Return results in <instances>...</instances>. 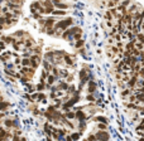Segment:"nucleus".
<instances>
[{
	"label": "nucleus",
	"mask_w": 144,
	"mask_h": 141,
	"mask_svg": "<svg viewBox=\"0 0 144 141\" xmlns=\"http://www.w3.org/2000/svg\"><path fill=\"white\" fill-rule=\"evenodd\" d=\"M52 1H53V4H54V5H56V4L61 3V0H52Z\"/></svg>",
	"instance_id": "nucleus-35"
},
{
	"label": "nucleus",
	"mask_w": 144,
	"mask_h": 141,
	"mask_svg": "<svg viewBox=\"0 0 144 141\" xmlns=\"http://www.w3.org/2000/svg\"><path fill=\"white\" fill-rule=\"evenodd\" d=\"M52 14H53V15H65L66 12H63V10H53Z\"/></svg>",
	"instance_id": "nucleus-15"
},
{
	"label": "nucleus",
	"mask_w": 144,
	"mask_h": 141,
	"mask_svg": "<svg viewBox=\"0 0 144 141\" xmlns=\"http://www.w3.org/2000/svg\"><path fill=\"white\" fill-rule=\"evenodd\" d=\"M54 82V77L53 76H48V84H52Z\"/></svg>",
	"instance_id": "nucleus-22"
},
{
	"label": "nucleus",
	"mask_w": 144,
	"mask_h": 141,
	"mask_svg": "<svg viewBox=\"0 0 144 141\" xmlns=\"http://www.w3.org/2000/svg\"><path fill=\"white\" fill-rule=\"evenodd\" d=\"M95 89H96V83L92 82V81H90V82H88V88H87V91L90 92V93H92V92H95Z\"/></svg>",
	"instance_id": "nucleus-4"
},
{
	"label": "nucleus",
	"mask_w": 144,
	"mask_h": 141,
	"mask_svg": "<svg viewBox=\"0 0 144 141\" xmlns=\"http://www.w3.org/2000/svg\"><path fill=\"white\" fill-rule=\"evenodd\" d=\"M105 19H106V20H114V16H113L111 12H110V9L105 13Z\"/></svg>",
	"instance_id": "nucleus-8"
},
{
	"label": "nucleus",
	"mask_w": 144,
	"mask_h": 141,
	"mask_svg": "<svg viewBox=\"0 0 144 141\" xmlns=\"http://www.w3.org/2000/svg\"><path fill=\"white\" fill-rule=\"evenodd\" d=\"M72 78H73V76H72V74L67 76V82H71V81H72Z\"/></svg>",
	"instance_id": "nucleus-32"
},
{
	"label": "nucleus",
	"mask_w": 144,
	"mask_h": 141,
	"mask_svg": "<svg viewBox=\"0 0 144 141\" xmlns=\"http://www.w3.org/2000/svg\"><path fill=\"white\" fill-rule=\"evenodd\" d=\"M43 5L46 8H53V1H51V0H44Z\"/></svg>",
	"instance_id": "nucleus-10"
},
{
	"label": "nucleus",
	"mask_w": 144,
	"mask_h": 141,
	"mask_svg": "<svg viewBox=\"0 0 144 141\" xmlns=\"http://www.w3.org/2000/svg\"><path fill=\"white\" fill-rule=\"evenodd\" d=\"M38 98H39V100H44V98H46V96H44L43 93H38Z\"/></svg>",
	"instance_id": "nucleus-31"
},
{
	"label": "nucleus",
	"mask_w": 144,
	"mask_h": 141,
	"mask_svg": "<svg viewBox=\"0 0 144 141\" xmlns=\"http://www.w3.org/2000/svg\"><path fill=\"white\" fill-rule=\"evenodd\" d=\"M72 139H73V140L80 139V134H72Z\"/></svg>",
	"instance_id": "nucleus-27"
},
{
	"label": "nucleus",
	"mask_w": 144,
	"mask_h": 141,
	"mask_svg": "<svg viewBox=\"0 0 144 141\" xmlns=\"http://www.w3.org/2000/svg\"><path fill=\"white\" fill-rule=\"evenodd\" d=\"M99 128H106V125H105V122H102V123H99Z\"/></svg>",
	"instance_id": "nucleus-29"
},
{
	"label": "nucleus",
	"mask_w": 144,
	"mask_h": 141,
	"mask_svg": "<svg viewBox=\"0 0 144 141\" xmlns=\"http://www.w3.org/2000/svg\"><path fill=\"white\" fill-rule=\"evenodd\" d=\"M32 12H36V9H38V10H39L42 7H41V3H38V1H36V3H33L32 4Z\"/></svg>",
	"instance_id": "nucleus-6"
},
{
	"label": "nucleus",
	"mask_w": 144,
	"mask_h": 141,
	"mask_svg": "<svg viewBox=\"0 0 144 141\" xmlns=\"http://www.w3.org/2000/svg\"><path fill=\"white\" fill-rule=\"evenodd\" d=\"M5 126H8V127H12V126H13V122L10 121V120H5Z\"/></svg>",
	"instance_id": "nucleus-23"
},
{
	"label": "nucleus",
	"mask_w": 144,
	"mask_h": 141,
	"mask_svg": "<svg viewBox=\"0 0 144 141\" xmlns=\"http://www.w3.org/2000/svg\"><path fill=\"white\" fill-rule=\"evenodd\" d=\"M66 116H67L68 118H73L76 115L73 114V112H70V111H67V112H66Z\"/></svg>",
	"instance_id": "nucleus-21"
},
{
	"label": "nucleus",
	"mask_w": 144,
	"mask_h": 141,
	"mask_svg": "<svg viewBox=\"0 0 144 141\" xmlns=\"http://www.w3.org/2000/svg\"><path fill=\"white\" fill-rule=\"evenodd\" d=\"M80 78H81V82H82V84H84L87 80H88V76H87V73H86V71H81L80 72Z\"/></svg>",
	"instance_id": "nucleus-3"
},
{
	"label": "nucleus",
	"mask_w": 144,
	"mask_h": 141,
	"mask_svg": "<svg viewBox=\"0 0 144 141\" xmlns=\"http://www.w3.org/2000/svg\"><path fill=\"white\" fill-rule=\"evenodd\" d=\"M43 88H44V82H42L41 84H38V86H37V89H38V91H42Z\"/></svg>",
	"instance_id": "nucleus-24"
},
{
	"label": "nucleus",
	"mask_w": 144,
	"mask_h": 141,
	"mask_svg": "<svg viewBox=\"0 0 144 141\" xmlns=\"http://www.w3.org/2000/svg\"><path fill=\"white\" fill-rule=\"evenodd\" d=\"M81 34H82V30L81 29L77 32V33H75V39H76V40H79V39L81 38Z\"/></svg>",
	"instance_id": "nucleus-20"
},
{
	"label": "nucleus",
	"mask_w": 144,
	"mask_h": 141,
	"mask_svg": "<svg viewBox=\"0 0 144 141\" xmlns=\"http://www.w3.org/2000/svg\"><path fill=\"white\" fill-rule=\"evenodd\" d=\"M3 40H4L5 43H8V44H10V43L14 42L13 39H12V37H3Z\"/></svg>",
	"instance_id": "nucleus-16"
},
{
	"label": "nucleus",
	"mask_w": 144,
	"mask_h": 141,
	"mask_svg": "<svg viewBox=\"0 0 144 141\" xmlns=\"http://www.w3.org/2000/svg\"><path fill=\"white\" fill-rule=\"evenodd\" d=\"M82 46H84V40H82V39H79V40L76 42V48H81Z\"/></svg>",
	"instance_id": "nucleus-19"
},
{
	"label": "nucleus",
	"mask_w": 144,
	"mask_h": 141,
	"mask_svg": "<svg viewBox=\"0 0 144 141\" xmlns=\"http://www.w3.org/2000/svg\"><path fill=\"white\" fill-rule=\"evenodd\" d=\"M43 64H44V69H46V71H52V66L49 64L47 60H44V62H43Z\"/></svg>",
	"instance_id": "nucleus-13"
},
{
	"label": "nucleus",
	"mask_w": 144,
	"mask_h": 141,
	"mask_svg": "<svg viewBox=\"0 0 144 141\" xmlns=\"http://www.w3.org/2000/svg\"><path fill=\"white\" fill-rule=\"evenodd\" d=\"M56 7H57L58 9H67V8H68V5L62 4V3H58V4H56Z\"/></svg>",
	"instance_id": "nucleus-17"
},
{
	"label": "nucleus",
	"mask_w": 144,
	"mask_h": 141,
	"mask_svg": "<svg viewBox=\"0 0 144 141\" xmlns=\"http://www.w3.org/2000/svg\"><path fill=\"white\" fill-rule=\"evenodd\" d=\"M95 121H100V122H105V123H108V118L106 117H104V116H99V117H95Z\"/></svg>",
	"instance_id": "nucleus-12"
},
{
	"label": "nucleus",
	"mask_w": 144,
	"mask_h": 141,
	"mask_svg": "<svg viewBox=\"0 0 144 141\" xmlns=\"http://www.w3.org/2000/svg\"><path fill=\"white\" fill-rule=\"evenodd\" d=\"M0 29H3V25L1 24H0Z\"/></svg>",
	"instance_id": "nucleus-36"
},
{
	"label": "nucleus",
	"mask_w": 144,
	"mask_h": 141,
	"mask_svg": "<svg viewBox=\"0 0 144 141\" xmlns=\"http://www.w3.org/2000/svg\"><path fill=\"white\" fill-rule=\"evenodd\" d=\"M33 18H34V19H41V14L34 13V14H33Z\"/></svg>",
	"instance_id": "nucleus-28"
},
{
	"label": "nucleus",
	"mask_w": 144,
	"mask_h": 141,
	"mask_svg": "<svg viewBox=\"0 0 144 141\" xmlns=\"http://www.w3.org/2000/svg\"><path fill=\"white\" fill-rule=\"evenodd\" d=\"M76 117L77 118H80L81 121H84L85 120V114L82 111H77V114H76Z\"/></svg>",
	"instance_id": "nucleus-11"
},
{
	"label": "nucleus",
	"mask_w": 144,
	"mask_h": 141,
	"mask_svg": "<svg viewBox=\"0 0 144 141\" xmlns=\"http://www.w3.org/2000/svg\"><path fill=\"white\" fill-rule=\"evenodd\" d=\"M65 62L67 63L68 66H72L73 64V60H72V58L70 57V55H67V54H65Z\"/></svg>",
	"instance_id": "nucleus-9"
},
{
	"label": "nucleus",
	"mask_w": 144,
	"mask_h": 141,
	"mask_svg": "<svg viewBox=\"0 0 144 141\" xmlns=\"http://www.w3.org/2000/svg\"><path fill=\"white\" fill-rule=\"evenodd\" d=\"M137 39L139 42L144 43V33H138V34H137Z\"/></svg>",
	"instance_id": "nucleus-14"
},
{
	"label": "nucleus",
	"mask_w": 144,
	"mask_h": 141,
	"mask_svg": "<svg viewBox=\"0 0 144 141\" xmlns=\"http://www.w3.org/2000/svg\"><path fill=\"white\" fill-rule=\"evenodd\" d=\"M52 71H53V74H54V76H57V74H58V71H57V68H52Z\"/></svg>",
	"instance_id": "nucleus-33"
},
{
	"label": "nucleus",
	"mask_w": 144,
	"mask_h": 141,
	"mask_svg": "<svg viewBox=\"0 0 144 141\" xmlns=\"http://www.w3.org/2000/svg\"><path fill=\"white\" fill-rule=\"evenodd\" d=\"M34 53H37V54H41V47H37V48H34Z\"/></svg>",
	"instance_id": "nucleus-30"
},
{
	"label": "nucleus",
	"mask_w": 144,
	"mask_h": 141,
	"mask_svg": "<svg viewBox=\"0 0 144 141\" xmlns=\"http://www.w3.org/2000/svg\"><path fill=\"white\" fill-rule=\"evenodd\" d=\"M30 58H24V59H22V64H23V67H29L30 66Z\"/></svg>",
	"instance_id": "nucleus-7"
},
{
	"label": "nucleus",
	"mask_w": 144,
	"mask_h": 141,
	"mask_svg": "<svg viewBox=\"0 0 144 141\" xmlns=\"http://www.w3.org/2000/svg\"><path fill=\"white\" fill-rule=\"evenodd\" d=\"M87 101H91V102H92V101H95V98H94V96L92 94H87Z\"/></svg>",
	"instance_id": "nucleus-26"
},
{
	"label": "nucleus",
	"mask_w": 144,
	"mask_h": 141,
	"mask_svg": "<svg viewBox=\"0 0 144 141\" xmlns=\"http://www.w3.org/2000/svg\"><path fill=\"white\" fill-rule=\"evenodd\" d=\"M46 28H52L53 25H54V19L53 18H48V19H46Z\"/></svg>",
	"instance_id": "nucleus-5"
},
{
	"label": "nucleus",
	"mask_w": 144,
	"mask_h": 141,
	"mask_svg": "<svg viewBox=\"0 0 144 141\" xmlns=\"http://www.w3.org/2000/svg\"><path fill=\"white\" fill-rule=\"evenodd\" d=\"M8 106H9L8 102H3V101H0V111H3L5 107H8Z\"/></svg>",
	"instance_id": "nucleus-18"
},
{
	"label": "nucleus",
	"mask_w": 144,
	"mask_h": 141,
	"mask_svg": "<svg viewBox=\"0 0 144 141\" xmlns=\"http://www.w3.org/2000/svg\"><path fill=\"white\" fill-rule=\"evenodd\" d=\"M96 137H97L99 140H108V139H109V134L105 132V131H100V132L96 134Z\"/></svg>",
	"instance_id": "nucleus-2"
},
{
	"label": "nucleus",
	"mask_w": 144,
	"mask_h": 141,
	"mask_svg": "<svg viewBox=\"0 0 144 141\" xmlns=\"http://www.w3.org/2000/svg\"><path fill=\"white\" fill-rule=\"evenodd\" d=\"M88 139H90V140H95V139H97V137L94 136V135H90V136H88Z\"/></svg>",
	"instance_id": "nucleus-34"
},
{
	"label": "nucleus",
	"mask_w": 144,
	"mask_h": 141,
	"mask_svg": "<svg viewBox=\"0 0 144 141\" xmlns=\"http://www.w3.org/2000/svg\"><path fill=\"white\" fill-rule=\"evenodd\" d=\"M72 23H73V19H72V18H67V19H65L62 21H58V23L54 25V28H56V29H58V28H59L61 30H66V29H67V27L71 25Z\"/></svg>",
	"instance_id": "nucleus-1"
},
{
	"label": "nucleus",
	"mask_w": 144,
	"mask_h": 141,
	"mask_svg": "<svg viewBox=\"0 0 144 141\" xmlns=\"http://www.w3.org/2000/svg\"><path fill=\"white\" fill-rule=\"evenodd\" d=\"M59 88H62V89H68V86L66 83H61L59 84Z\"/></svg>",
	"instance_id": "nucleus-25"
}]
</instances>
